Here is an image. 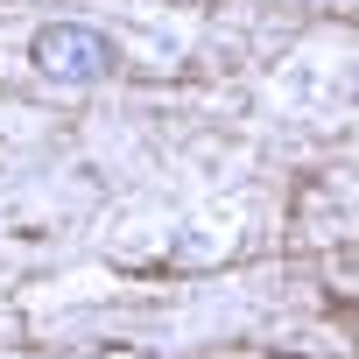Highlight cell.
Returning <instances> with one entry per match:
<instances>
[{
	"instance_id": "obj_1",
	"label": "cell",
	"mask_w": 359,
	"mask_h": 359,
	"mask_svg": "<svg viewBox=\"0 0 359 359\" xmlns=\"http://www.w3.org/2000/svg\"><path fill=\"white\" fill-rule=\"evenodd\" d=\"M29 57H36L43 78H64V85H99V78L120 64V50H113L99 29H85V22H50V29H36Z\"/></svg>"
}]
</instances>
